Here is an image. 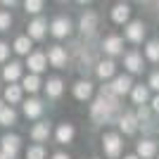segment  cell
<instances>
[{
    "label": "cell",
    "instance_id": "cell-30",
    "mask_svg": "<svg viewBox=\"0 0 159 159\" xmlns=\"http://www.w3.org/2000/svg\"><path fill=\"white\" fill-rule=\"evenodd\" d=\"M24 10H26L29 14H38L40 10H43V0H26V2H24Z\"/></svg>",
    "mask_w": 159,
    "mask_h": 159
},
{
    "label": "cell",
    "instance_id": "cell-40",
    "mask_svg": "<svg viewBox=\"0 0 159 159\" xmlns=\"http://www.w3.org/2000/svg\"><path fill=\"white\" fill-rule=\"evenodd\" d=\"M157 159H159V152H157Z\"/></svg>",
    "mask_w": 159,
    "mask_h": 159
},
{
    "label": "cell",
    "instance_id": "cell-3",
    "mask_svg": "<svg viewBox=\"0 0 159 159\" xmlns=\"http://www.w3.org/2000/svg\"><path fill=\"white\" fill-rule=\"evenodd\" d=\"M100 50L109 57H116V55L124 52V38L121 36H107L102 43H100Z\"/></svg>",
    "mask_w": 159,
    "mask_h": 159
},
{
    "label": "cell",
    "instance_id": "cell-25",
    "mask_svg": "<svg viewBox=\"0 0 159 159\" xmlns=\"http://www.w3.org/2000/svg\"><path fill=\"white\" fill-rule=\"evenodd\" d=\"M21 90H29V93H38L40 90V79L36 76V74H29V76H24L21 79Z\"/></svg>",
    "mask_w": 159,
    "mask_h": 159
},
{
    "label": "cell",
    "instance_id": "cell-41",
    "mask_svg": "<svg viewBox=\"0 0 159 159\" xmlns=\"http://www.w3.org/2000/svg\"><path fill=\"white\" fill-rule=\"evenodd\" d=\"M93 159H98V157H93Z\"/></svg>",
    "mask_w": 159,
    "mask_h": 159
},
{
    "label": "cell",
    "instance_id": "cell-36",
    "mask_svg": "<svg viewBox=\"0 0 159 159\" xmlns=\"http://www.w3.org/2000/svg\"><path fill=\"white\" fill-rule=\"evenodd\" d=\"M2 5H5V7H14L17 2H14V0H2Z\"/></svg>",
    "mask_w": 159,
    "mask_h": 159
},
{
    "label": "cell",
    "instance_id": "cell-32",
    "mask_svg": "<svg viewBox=\"0 0 159 159\" xmlns=\"http://www.w3.org/2000/svg\"><path fill=\"white\" fill-rule=\"evenodd\" d=\"M147 88H154V90H159V71H154L152 76H150V83H147Z\"/></svg>",
    "mask_w": 159,
    "mask_h": 159
},
{
    "label": "cell",
    "instance_id": "cell-29",
    "mask_svg": "<svg viewBox=\"0 0 159 159\" xmlns=\"http://www.w3.org/2000/svg\"><path fill=\"white\" fill-rule=\"evenodd\" d=\"M26 159H45V147L43 145H31L26 150Z\"/></svg>",
    "mask_w": 159,
    "mask_h": 159
},
{
    "label": "cell",
    "instance_id": "cell-1",
    "mask_svg": "<svg viewBox=\"0 0 159 159\" xmlns=\"http://www.w3.org/2000/svg\"><path fill=\"white\" fill-rule=\"evenodd\" d=\"M121 116V105H119V98H95L93 105H90V119L95 124H114L119 121Z\"/></svg>",
    "mask_w": 159,
    "mask_h": 159
},
{
    "label": "cell",
    "instance_id": "cell-23",
    "mask_svg": "<svg viewBox=\"0 0 159 159\" xmlns=\"http://www.w3.org/2000/svg\"><path fill=\"white\" fill-rule=\"evenodd\" d=\"M62 90H64V83H62V79H57V76H52V79H48V83H45V95L48 98H60L62 95Z\"/></svg>",
    "mask_w": 159,
    "mask_h": 159
},
{
    "label": "cell",
    "instance_id": "cell-18",
    "mask_svg": "<svg viewBox=\"0 0 159 159\" xmlns=\"http://www.w3.org/2000/svg\"><path fill=\"white\" fill-rule=\"evenodd\" d=\"M95 74H98L102 81L114 79V76H116V64H114V60H102V62H98V66H95Z\"/></svg>",
    "mask_w": 159,
    "mask_h": 159
},
{
    "label": "cell",
    "instance_id": "cell-27",
    "mask_svg": "<svg viewBox=\"0 0 159 159\" xmlns=\"http://www.w3.org/2000/svg\"><path fill=\"white\" fill-rule=\"evenodd\" d=\"M14 124H17V112L5 105V109L0 112V126H14Z\"/></svg>",
    "mask_w": 159,
    "mask_h": 159
},
{
    "label": "cell",
    "instance_id": "cell-38",
    "mask_svg": "<svg viewBox=\"0 0 159 159\" xmlns=\"http://www.w3.org/2000/svg\"><path fill=\"white\" fill-rule=\"evenodd\" d=\"M2 109H5V102H2V100H0V112H2Z\"/></svg>",
    "mask_w": 159,
    "mask_h": 159
},
{
    "label": "cell",
    "instance_id": "cell-15",
    "mask_svg": "<svg viewBox=\"0 0 159 159\" xmlns=\"http://www.w3.org/2000/svg\"><path fill=\"white\" fill-rule=\"evenodd\" d=\"M50 121H38V124H33V128H31V138H33V143H45L48 138H50Z\"/></svg>",
    "mask_w": 159,
    "mask_h": 159
},
{
    "label": "cell",
    "instance_id": "cell-6",
    "mask_svg": "<svg viewBox=\"0 0 159 159\" xmlns=\"http://www.w3.org/2000/svg\"><path fill=\"white\" fill-rule=\"evenodd\" d=\"M50 33H52L55 38H66L69 33H71V21L69 17H55L50 21Z\"/></svg>",
    "mask_w": 159,
    "mask_h": 159
},
{
    "label": "cell",
    "instance_id": "cell-34",
    "mask_svg": "<svg viewBox=\"0 0 159 159\" xmlns=\"http://www.w3.org/2000/svg\"><path fill=\"white\" fill-rule=\"evenodd\" d=\"M152 112L159 114V95H154V98H152Z\"/></svg>",
    "mask_w": 159,
    "mask_h": 159
},
{
    "label": "cell",
    "instance_id": "cell-17",
    "mask_svg": "<svg viewBox=\"0 0 159 159\" xmlns=\"http://www.w3.org/2000/svg\"><path fill=\"white\" fill-rule=\"evenodd\" d=\"M74 135H76V128L71 126V124H60V126H57V131H55V138H57V143H60V145H69V143H71L74 140Z\"/></svg>",
    "mask_w": 159,
    "mask_h": 159
},
{
    "label": "cell",
    "instance_id": "cell-26",
    "mask_svg": "<svg viewBox=\"0 0 159 159\" xmlns=\"http://www.w3.org/2000/svg\"><path fill=\"white\" fill-rule=\"evenodd\" d=\"M12 50L17 55H31V38H29V36H19V38L14 40Z\"/></svg>",
    "mask_w": 159,
    "mask_h": 159
},
{
    "label": "cell",
    "instance_id": "cell-10",
    "mask_svg": "<svg viewBox=\"0 0 159 159\" xmlns=\"http://www.w3.org/2000/svg\"><path fill=\"white\" fill-rule=\"evenodd\" d=\"M157 143H154L152 138H145V140H140L138 143V150H135V157L138 159H152L157 157Z\"/></svg>",
    "mask_w": 159,
    "mask_h": 159
},
{
    "label": "cell",
    "instance_id": "cell-39",
    "mask_svg": "<svg viewBox=\"0 0 159 159\" xmlns=\"http://www.w3.org/2000/svg\"><path fill=\"white\" fill-rule=\"evenodd\" d=\"M0 159H12V157H5V154H0Z\"/></svg>",
    "mask_w": 159,
    "mask_h": 159
},
{
    "label": "cell",
    "instance_id": "cell-7",
    "mask_svg": "<svg viewBox=\"0 0 159 159\" xmlns=\"http://www.w3.org/2000/svg\"><path fill=\"white\" fill-rule=\"evenodd\" d=\"M45 60L50 62L55 69H64V66H66V60H69V57H66V50H64L62 45H52L50 50H48Z\"/></svg>",
    "mask_w": 159,
    "mask_h": 159
},
{
    "label": "cell",
    "instance_id": "cell-21",
    "mask_svg": "<svg viewBox=\"0 0 159 159\" xmlns=\"http://www.w3.org/2000/svg\"><path fill=\"white\" fill-rule=\"evenodd\" d=\"M131 100H133V105H138V107H143V105H147V100H150V88L147 86H133L131 88Z\"/></svg>",
    "mask_w": 159,
    "mask_h": 159
},
{
    "label": "cell",
    "instance_id": "cell-8",
    "mask_svg": "<svg viewBox=\"0 0 159 159\" xmlns=\"http://www.w3.org/2000/svg\"><path fill=\"white\" fill-rule=\"evenodd\" d=\"M116 124H119V128H121L124 135H133V133L138 131V119H135L133 112H121V116H119Z\"/></svg>",
    "mask_w": 159,
    "mask_h": 159
},
{
    "label": "cell",
    "instance_id": "cell-11",
    "mask_svg": "<svg viewBox=\"0 0 159 159\" xmlns=\"http://www.w3.org/2000/svg\"><path fill=\"white\" fill-rule=\"evenodd\" d=\"M79 29H81V33H83V36H95V29H98V14H95V12L81 14Z\"/></svg>",
    "mask_w": 159,
    "mask_h": 159
},
{
    "label": "cell",
    "instance_id": "cell-16",
    "mask_svg": "<svg viewBox=\"0 0 159 159\" xmlns=\"http://www.w3.org/2000/svg\"><path fill=\"white\" fill-rule=\"evenodd\" d=\"M131 19V5L128 2H119L112 7V21L114 24H128Z\"/></svg>",
    "mask_w": 159,
    "mask_h": 159
},
{
    "label": "cell",
    "instance_id": "cell-24",
    "mask_svg": "<svg viewBox=\"0 0 159 159\" xmlns=\"http://www.w3.org/2000/svg\"><path fill=\"white\" fill-rule=\"evenodd\" d=\"M21 93H24V90H21L17 83H10V86L5 88V102H10L7 107H12V105H17V102H21Z\"/></svg>",
    "mask_w": 159,
    "mask_h": 159
},
{
    "label": "cell",
    "instance_id": "cell-28",
    "mask_svg": "<svg viewBox=\"0 0 159 159\" xmlns=\"http://www.w3.org/2000/svg\"><path fill=\"white\" fill-rule=\"evenodd\" d=\"M145 57L150 62H159V43L157 40H150L145 45Z\"/></svg>",
    "mask_w": 159,
    "mask_h": 159
},
{
    "label": "cell",
    "instance_id": "cell-42",
    "mask_svg": "<svg viewBox=\"0 0 159 159\" xmlns=\"http://www.w3.org/2000/svg\"><path fill=\"white\" fill-rule=\"evenodd\" d=\"M157 43H159V40H157Z\"/></svg>",
    "mask_w": 159,
    "mask_h": 159
},
{
    "label": "cell",
    "instance_id": "cell-9",
    "mask_svg": "<svg viewBox=\"0 0 159 159\" xmlns=\"http://www.w3.org/2000/svg\"><path fill=\"white\" fill-rule=\"evenodd\" d=\"M124 33H126V40H131V43H143V38H145V24L143 21H128Z\"/></svg>",
    "mask_w": 159,
    "mask_h": 159
},
{
    "label": "cell",
    "instance_id": "cell-31",
    "mask_svg": "<svg viewBox=\"0 0 159 159\" xmlns=\"http://www.w3.org/2000/svg\"><path fill=\"white\" fill-rule=\"evenodd\" d=\"M10 26H12V17H10V12L0 10V31H7Z\"/></svg>",
    "mask_w": 159,
    "mask_h": 159
},
{
    "label": "cell",
    "instance_id": "cell-33",
    "mask_svg": "<svg viewBox=\"0 0 159 159\" xmlns=\"http://www.w3.org/2000/svg\"><path fill=\"white\" fill-rule=\"evenodd\" d=\"M7 55H10V45L0 40V62H5V60H7Z\"/></svg>",
    "mask_w": 159,
    "mask_h": 159
},
{
    "label": "cell",
    "instance_id": "cell-2",
    "mask_svg": "<svg viewBox=\"0 0 159 159\" xmlns=\"http://www.w3.org/2000/svg\"><path fill=\"white\" fill-rule=\"evenodd\" d=\"M121 147H124V143H121V135L119 133H105L102 135V150H105V154L109 159H116L121 154Z\"/></svg>",
    "mask_w": 159,
    "mask_h": 159
},
{
    "label": "cell",
    "instance_id": "cell-13",
    "mask_svg": "<svg viewBox=\"0 0 159 159\" xmlns=\"http://www.w3.org/2000/svg\"><path fill=\"white\" fill-rule=\"evenodd\" d=\"M74 98H76V100H81V102L90 100V98H93V83H90L88 79L76 81V83H74Z\"/></svg>",
    "mask_w": 159,
    "mask_h": 159
},
{
    "label": "cell",
    "instance_id": "cell-4",
    "mask_svg": "<svg viewBox=\"0 0 159 159\" xmlns=\"http://www.w3.org/2000/svg\"><path fill=\"white\" fill-rule=\"evenodd\" d=\"M109 88H112V93L116 95V98H121V95L131 93V88H133V79L128 76V74H119V76H114V79H112Z\"/></svg>",
    "mask_w": 159,
    "mask_h": 159
},
{
    "label": "cell",
    "instance_id": "cell-19",
    "mask_svg": "<svg viewBox=\"0 0 159 159\" xmlns=\"http://www.w3.org/2000/svg\"><path fill=\"white\" fill-rule=\"evenodd\" d=\"M124 66H126L131 74H140L143 69H145V66H143V55L135 52V50H133V52H128L126 57H124Z\"/></svg>",
    "mask_w": 159,
    "mask_h": 159
},
{
    "label": "cell",
    "instance_id": "cell-20",
    "mask_svg": "<svg viewBox=\"0 0 159 159\" xmlns=\"http://www.w3.org/2000/svg\"><path fill=\"white\" fill-rule=\"evenodd\" d=\"M21 62H10V64L2 69V79L7 81V83H17V81L21 79Z\"/></svg>",
    "mask_w": 159,
    "mask_h": 159
},
{
    "label": "cell",
    "instance_id": "cell-35",
    "mask_svg": "<svg viewBox=\"0 0 159 159\" xmlns=\"http://www.w3.org/2000/svg\"><path fill=\"white\" fill-rule=\"evenodd\" d=\"M52 159H71V157H69L66 152H55V154H52Z\"/></svg>",
    "mask_w": 159,
    "mask_h": 159
},
{
    "label": "cell",
    "instance_id": "cell-22",
    "mask_svg": "<svg viewBox=\"0 0 159 159\" xmlns=\"http://www.w3.org/2000/svg\"><path fill=\"white\" fill-rule=\"evenodd\" d=\"M24 114H26L29 119H38L40 114H43V102L38 98H31L24 102Z\"/></svg>",
    "mask_w": 159,
    "mask_h": 159
},
{
    "label": "cell",
    "instance_id": "cell-5",
    "mask_svg": "<svg viewBox=\"0 0 159 159\" xmlns=\"http://www.w3.org/2000/svg\"><path fill=\"white\" fill-rule=\"evenodd\" d=\"M0 147H2V152H0V154L14 159L17 152H19V147H21V138H19V135H2V138H0Z\"/></svg>",
    "mask_w": 159,
    "mask_h": 159
},
{
    "label": "cell",
    "instance_id": "cell-37",
    "mask_svg": "<svg viewBox=\"0 0 159 159\" xmlns=\"http://www.w3.org/2000/svg\"><path fill=\"white\" fill-rule=\"evenodd\" d=\"M124 159H138V157H135V154H126Z\"/></svg>",
    "mask_w": 159,
    "mask_h": 159
},
{
    "label": "cell",
    "instance_id": "cell-12",
    "mask_svg": "<svg viewBox=\"0 0 159 159\" xmlns=\"http://www.w3.org/2000/svg\"><path fill=\"white\" fill-rule=\"evenodd\" d=\"M45 31H48V19H43V17H36V19L29 24V38H31V43L33 40H40L43 36H45Z\"/></svg>",
    "mask_w": 159,
    "mask_h": 159
},
{
    "label": "cell",
    "instance_id": "cell-14",
    "mask_svg": "<svg viewBox=\"0 0 159 159\" xmlns=\"http://www.w3.org/2000/svg\"><path fill=\"white\" fill-rule=\"evenodd\" d=\"M26 66H29V71L36 74V76H38L40 71H45V66H48L45 52H31V55H29V60H26Z\"/></svg>",
    "mask_w": 159,
    "mask_h": 159
}]
</instances>
